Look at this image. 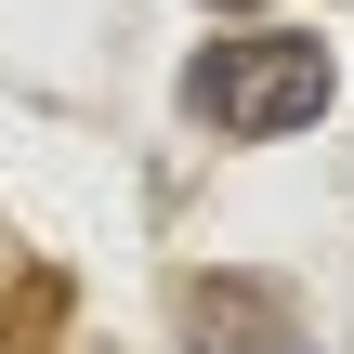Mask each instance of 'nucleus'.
Listing matches in <instances>:
<instances>
[{
    "instance_id": "nucleus-2",
    "label": "nucleus",
    "mask_w": 354,
    "mask_h": 354,
    "mask_svg": "<svg viewBox=\"0 0 354 354\" xmlns=\"http://www.w3.org/2000/svg\"><path fill=\"white\" fill-rule=\"evenodd\" d=\"M223 13H263V0H223Z\"/></svg>"
},
{
    "instance_id": "nucleus-1",
    "label": "nucleus",
    "mask_w": 354,
    "mask_h": 354,
    "mask_svg": "<svg viewBox=\"0 0 354 354\" xmlns=\"http://www.w3.org/2000/svg\"><path fill=\"white\" fill-rule=\"evenodd\" d=\"M328 92H342L328 39H289V26H250V39H210V53L184 66V105H197L210 131H236V145H276V131H315V118H328Z\"/></svg>"
}]
</instances>
